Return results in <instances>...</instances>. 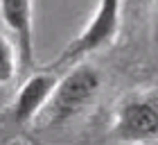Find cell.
<instances>
[{"label":"cell","mask_w":158,"mask_h":145,"mask_svg":"<svg viewBox=\"0 0 158 145\" xmlns=\"http://www.w3.org/2000/svg\"><path fill=\"white\" fill-rule=\"evenodd\" d=\"M102 77L97 68L90 64L79 61L73 68H68L66 75L59 77L54 86V93L45 107V116L50 125H63V122L81 116L86 109L95 102Z\"/></svg>","instance_id":"cell-1"},{"label":"cell","mask_w":158,"mask_h":145,"mask_svg":"<svg viewBox=\"0 0 158 145\" xmlns=\"http://www.w3.org/2000/svg\"><path fill=\"white\" fill-rule=\"evenodd\" d=\"M120 16H122V0H99L88 25L61 50L59 59L52 64V68H66V66L73 68L88 55H95L99 50L113 46L120 34L122 23Z\"/></svg>","instance_id":"cell-2"},{"label":"cell","mask_w":158,"mask_h":145,"mask_svg":"<svg viewBox=\"0 0 158 145\" xmlns=\"http://www.w3.org/2000/svg\"><path fill=\"white\" fill-rule=\"evenodd\" d=\"M111 134L122 145H149L158 141V95L133 93L124 98L115 109Z\"/></svg>","instance_id":"cell-3"},{"label":"cell","mask_w":158,"mask_h":145,"mask_svg":"<svg viewBox=\"0 0 158 145\" xmlns=\"http://www.w3.org/2000/svg\"><path fill=\"white\" fill-rule=\"evenodd\" d=\"M56 82H59L56 72H32L23 82L20 91L16 93V98L9 107V116L14 125L23 127L27 122H32L41 111H45Z\"/></svg>","instance_id":"cell-4"},{"label":"cell","mask_w":158,"mask_h":145,"mask_svg":"<svg viewBox=\"0 0 158 145\" xmlns=\"http://www.w3.org/2000/svg\"><path fill=\"white\" fill-rule=\"evenodd\" d=\"M0 14L7 32L14 36L23 70L34 66V11L32 0H0Z\"/></svg>","instance_id":"cell-5"},{"label":"cell","mask_w":158,"mask_h":145,"mask_svg":"<svg viewBox=\"0 0 158 145\" xmlns=\"http://www.w3.org/2000/svg\"><path fill=\"white\" fill-rule=\"evenodd\" d=\"M18 70H23L18 48L9 39V34H2V39H0V82L9 84L18 75Z\"/></svg>","instance_id":"cell-6"},{"label":"cell","mask_w":158,"mask_h":145,"mask_svg":"<svg viewBox=\"0 0 158 145\" xmlns=\"http://www.w3.org/2000/svg\"><path fill=\"white\" fill-rule=\"evenodd\" d=\"M152 34H154V41L158 43V0H156V7H154V18H152Z\"/></svg>","instance_id":"cell-7"}]
</instances>
